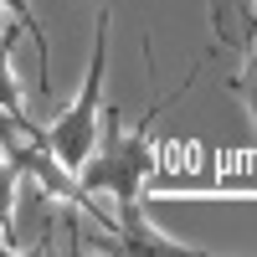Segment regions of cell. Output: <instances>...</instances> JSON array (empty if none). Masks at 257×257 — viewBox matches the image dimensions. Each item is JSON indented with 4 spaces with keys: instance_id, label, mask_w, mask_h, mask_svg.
Here are the masks:
<instances>
[{
    "instance_id": "277c9868",
    "label": "cell",
    "mask_w": 257,
    "mask_h": 257,
    "mask_svg": "<svg viewBox=\"0 0 257 257\" xmlns=\"http://www.w3.org/2000/svg\"><path fill=\"white\" fill-rule=\"evenodd\" d=\"M226 88H231V93H237V98L247 103V113H252V123H257V72H242V77H231Z\"/></svg>"
},
{
    "instance_id": "6da1fadb",
    "label": "cell",
    "mask_w": 257,
    "mask_h": 257,
    "mask_svg": "<svg viewBox=\"0 0 257 257\" xmlns=\"http://www.w3.org/2000/svg\"><path fill=\"white\" fill-rule=\"evenodd\" d=\"M190 82H196V72H190L175 93H165L155 108H149L134 128H123L118 123V108H103V134H98V149H93V160L77 170V180L93 190H108L113 201H144V180L155 175V144H149V123H155L170 103H175L180 93H190Z\"/></svg>"
},
{
    "instance_id": "7a4b0ae2",
    "label": "cell",
    "mask_w": 257,
    "mask_h": 257,
    "mask_svg": "<svg viewBox=\"0 0 257 257\" xmlns=\"http://www.w3.org/2000/svg\"><path fill=\"white\" fill-rule=\"evenodd\" d=\"M103 72H108V11L93 16V57H88V72H82L77 98L47 128L57 160L67 170H82L93 160V149H98V134H103Z\"/></svg>"
},
{
    "instance_id": "3957f363",
    "label": "cell",
    "mask_w": 257,
    "mask_h": 257,
    "mask_svg": "<svg viewBox=\"0 0 257 257\" xmlns=\"http://www.w3.org/2000/svg\"><path fill=\"white\" fill-rule=\"evenodd\" d=\"M103 247L113 252H139V257H201V247H190L180 237L160 231L144 216V201H113V231L103 237Z\"/></svg>"
},
{
    "instance_id": "5b68a950",
    "label": "cell",
    "mask_w": 257,
    "mask_h": 257,
    "mask_svg": "<svg viewBox=\"0 0 257 257\" xmlns=\"http://www.w3.org/2000/svg\"><path fill=\"white\" fill-rule=\"evenodd\" d=\"M247 6H257V0H247Z\"/></svg>"
}]
</instances>
